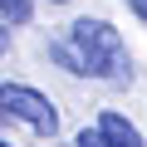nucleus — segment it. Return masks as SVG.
I'll list each match as a JSON object with an SVG mask.
<instances>
[{
  "mask_svg": "<svg viewBox=\"0 0 147 147\" xmlns=\"http://www.w3.org/2000/svg\"><path fill=\"white\" fill-rule=\"evenodd\" d=\"M69 44L79 49V59H84V74H93V79L123 84L127 74H132L127 44H123V34H118L108 20H79V25L69 30Z\"/></svg>",
  "mask_w": 147,
  "mask_h": 147,
  "instance_id": "nucleus-1",
  "label": "nucleus"
},
{
  "mask_svg": "<svg viewBox=\"0 0 147 147\" xmlns=\"http://www.w3.org/2000/svg\"><path fill=\"white\" fill-rule=\"evenodd\" d=\"M0 108H5V118H20V123H30L34 132H44V137L59 132V113H54V103H49L44 93L25 88V84H5V88H0Z\"/></svg>",
  "mask_w": 147,
  "mask_h": 147,
  "instance_id": "nucleus-2",
  "label": "nucleus"
},
{
  "mask_svg": "<svg viewBox=\"0 0 147 147\" xmlns=\"http://www.w3.org/2000/svg\"><path fill=\"white\" fill-rule=\"evenodd\" d=\"M74 147H142V137H137V127H132L123 113H103L93 127L79 132Z\"/></svg>",
  "mask_w": 147,
  "mask_h": 147,
  "instance_id": "nucleus-3",
  "label": "nucleus"
},
{
  "mask_svg": "<svg viewBox=\"0 0 147 147\" xmlns=\"http://www.w3.org/2000/svg\"><path fill=\"white\" fill-rule=\"evenodd\" d=\"M30 15H34V5H30V0H0V20H5V30L30 25Z\"/></svg>",
  "mask_w": 147,
  "mask_h": 147,
  "instance_id": "nucleus-4",
  "label": "nucleus"
},
{
  "mask_svg": "<svg viewBox=\"0 0 147 147\" xmlns=\"http://www.w3.org/2000/svg\"><path fill=\"white\" fill-rule=\"evenodd\" d=\"M127 5L137 10V20H147V0H127Z\"/></svg>",
  "mask_w": 147,
  "mask_h": 147,
  "instance_id": "nucleus-5",
  "label": "nucleus"
},
{
  "mask_svg": "<svg viewBox=\"0 0 147 147\" xmlns=\"http://www.w3.org/2000/svg\"><path fill=\"white\" fill-rule=\"evenodd\" d=\"M54 5H64V0H54Z\"/></svg>",
  "mask_w": 147,
  "mask_h": 147,
  "instance_id": "nucleus-6",
  "label": "nucleus"
},
{
  "mask_svg": "<svg viewBox=\"0 0 147 147\" xmlns=\"http://www.w3.org/2000/svg\"><path fill=\"white\" fill-rule=\"evenodd\" d=\"M0 147H10V142H0Z\"/></svg>",
  "mask_w": 147,
  "mask_h": 147,
  "instance_id": "nucleus-7",
  "label": "nucleus"
}]
</instances>
